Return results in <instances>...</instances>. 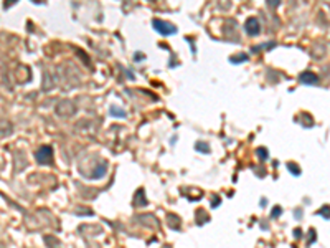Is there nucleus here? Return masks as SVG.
<instances>
[{"mask_svg": "<svg viewBox=\"0 0 330 248\" xmlns=\"http://www.w3.org/2000/svg\"><path fill=\"white\" fill-rule=\"evenodd\" d=\"M154 27H155V30L159 32V33H162V35H174V33H177V28H175L174 25L165 23V22L159 20V18L154 20Z\"/></svg>", "mask_w": 330, "mask_h": 248, "instance_id": "obj_1", "label": "nucleus"}, {"mask_svg": "<svg viewBox=\"0 0 330 248\" xmlns=\"http://www.w3.org/2000/svg\"><path fill=\"white\" fill-rule=\"evenodd\" d=\"M244 28H246V33L251 35V37L258 35L259 33V22H258V18H254V17L248 18V20H246Z\"/></svg>", "mask_w": 330, "mask_h": 248, "instance_id": "obj_2", "label": "nucleus"}, {"mask_svg": "<svg viewBox=\"0 0 330 248\" xmlns=\"http://www.w3.org/2000/svg\"><path fill=\"white\" fill-rule=\"evenodd\" d=\"M36 159L41 162V164H45V162H50L51 159H53V151H51V147H41L38 152H36Z\"/></svg>", "mask_w": 330, "mask_h": 248, "instance_id": "obj_3", "label": "nucleus"}, {"mask_svg": "<svg viewBox=\"0 0 330 248\" xmlns=\"http://www.w3.org/2000/svg\"><path fill=\"white\" fill-rule=\"evenodd\" d=\"M299 80H301L304 84H317V81H319L317 76L310 71H304L301 76H299Z\"/></svg>", "mask_w": 330, "mask_h": 248, "instance_id": "obj_4", "label": "nucleus"}, {"mask_svg": "<svg viewBox=\"0 0 330 248\" xmlns=\"http://www.w3.org/2000/svg\"><path fill=\"white\" fill-rule=\"evenodd\" d=\"M111 114H112V116H122V118H126V113L116 109V108H111Z\"/></svg>", "mask_w": 330, "mask_h": 248, "instance_id": "obj_5", "label": "nucleus"}, {"mask_svg": "<svg viewBox=\"0 0 330 248\" xmlns=\"http://www.w3.org/2000/svg\"><path fill=\"white\" fill-rule=\"evenodd\" d=\"M289 169H291V170H292L294 174H296V175H299V172H301V169H299V167H296L294 164H289Z\"/></svg>", "mask_w": 330, "mask_h": 248, "instance_id": "obj_6", "label": "nucleus"}, {"mask_svg": "<svg viewBox=\"0 0 330 248\" xmlns=\"http://www.w3.org/2000/svg\"><path fill=\"white\" fill-rule=\"evenodd\" d=\"M324 212H325V217L329 219V217H330V208H329V207H325V210L322 208V210H320V213H324Z\"/></svg>", "mask_w": 330, "mask_h": 248, "instance_id": "obj_7", "label": "nucleus"}, {"mask_svg": "<svg viewBox=\"0 0 330 248\" xmlns=\"http://www.w3.org/2000/svg\"><path fill=\"white\" fill-rule=\"evenodd\" d=\"M196 146H198V151H203V144H201V142H198ZM205 151L208 152V146H205Z\"/></svg>", "mask_w": 330, "mask_h": 248, "instance_id": "obj_8", "label": "nucleus"}, {"mask_svg": "<svg viewBox=\"0 0 330 248\" xmlns=\"http://www.w3.org/2000/svg\"><path fill=\"white\" fill-rule=\"evenodd\" d=\"M259 156H261V157H266V151H264V149H259Z\"/></svg>", "mask_w": 330, "mask_h": 248, "instance_id": "obj_9", "label": "nucleus"}]
</instances>
